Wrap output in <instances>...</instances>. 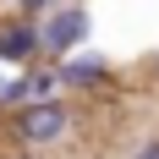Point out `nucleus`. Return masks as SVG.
I'll list each match as a JSON object with an SVG mask.
<instances>
[{"mask_svg":"<svg viewBox=\"0 0 159 159\" xmlns=\"http://www.w3.org/2000/svg\"><path fill=\"white\" fill-rule=\"evenodd\" d=\"M71 104H66L61 93H49V99H28V104H16L11 115V137L22 148H55L61 137H71Z\"/></svg>","mask_w":159,"mask_h":159,"instance_id":"f257e3e1","label":"nucleus"},{"mask_svg":"<svg viewBox=\"0 0 159 159\" xmlns=\"http://www.w3.org/2000/svg\"><path fill=\"white\" fill-rule=\"evenodd\" d=\"M93 33V16H88V6L82 0H61L55 11H44V55H71V49H82V39Z\"/></svg>","mask_w":159,"mask_h":159,"instance_id":"f03ea898","label":"nucleus"},{"mask_svg":"<svg viewBox=\"0 0 159 159\" xmlns=\"http://www.w3.org/2000/svg\"><path fill=\"white\" fill-rule=\"evenodd\" d=\"M44 55V16L16 11L11 22H0V66H33Z\"/></svg>","mask_w":159,"mask_h":159,"instance_id":"7ed1b4c3","label":"nucleus"},{"mask_svg":"<svg viewBox=\"0 0 159 159\" xmlns=\"http://www.w3.org/2000/svg\"><path fill=\"white\" fill-rule=\"evenodd\" d=\"M55 71H61V88H71V93H93V88L110 82V61L99 49H71V55L55 61Z\"/></svg>","mask_w":159,"mask_h":159,"instance_id":"20e7f679","label":"nucleus"},{"mask_svg":"<svg viewBox=\"0 0 159 159\" xmlns=\"http://www.w3.org/2000/svg\"><path fill=\"white\" fill-rule=\"evenodd\" d=\"M61 88V71L55 66H39V71H28V99H49Z\"/></svg>","mask_w":159,"mask_h":159,"instance_id":"39448f33","label":"nucleus"},{"mask_svg":"<svg viewBox=\"0 0 159 159\" xmlns=\"http://www.w3.org/2000/svg\"><path fill=\"white\" fill-rule=\"evenodd\" d=\"M61 0H16V11H28V16H44V11H55Z\"/></svg>","mask_w":159,"mask_h":159,"instance_id":"423d86ee","label":"nucleus"},{"mask_svg":"<svg viewBox=\"0 0 159 159\" xmlns=\"http://www.w3.org/2000/svg\"><path fill=\"white\" fill-rule=\"evenodd\" d=\"M126 159H159V137H143V143L132 148V154H126Z\"/></svg>","mask_w":159,"mask_h":159,"instance_id":"0eeeda50","label":"nucleus"},{"mask_svg":"<svg viewBox=\"0 0 159 159\" xmlns=\"http://www.w3.org/2000/svg\"><path fill=\"white\" fill-rule=\"evenodd\" d=\"M11 159H39V154H11Z\"/></svg>","mask_w":159,"mask_h":159,"instance_id":"6e6552de","label":"nucleus"}]
</instances>
